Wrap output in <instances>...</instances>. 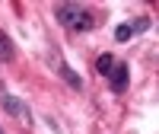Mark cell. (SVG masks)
Here are the masks:
<instances>
[{"mask_svg": "<svg viewBox=\"0 0 159 134\" xmlns=\"http://www.w3.org/2000/svg\"><path fill=\"white\" fill-rule=\"evenodd\" d=\"M57 74H61V80H64L70 89H83V77H80L70 64H57Z\"/></svg>", "mask_w": 159, "mask_h": 134, "instance_id": "4", "label": "cell"}, {"mask_svg": "<svg viewBox=\"0 0 159 134\" xmlns=\"http://www.w3.org/2000/svg\"><path fill=\"white\" fill-rule=\"evenodd\" d=\"M13 58H16V45L7 32H0V64H10Z\"/></svg>", "mask_w": 159, "mask_h": 134, "instance_id": "5", "label": "cell"}, {"mask_svg": "<svg viewBox=\"0 0 159 134\" xmlns=\"http://www.w3.org/2000/svg\"><path fill=\"white\" fill-rule=\"evenodd\" d=\"M0 134H3V128H0Z\"/></svg>", "mask_w": 159, "mask_h": 134, "instance_id": "9", "label": "cell"}, {"mask_svg": "<svg viewBox=\"0 0 159 134\" xmlns=\"http://www.w3.org/2000/svg\"><path fill=\"white\" fill-rule=\"evenodd\" d=\"M54 16L64 29L70 32H89L92 26H96V16H92V10L83 7V3H54Z\"/></svg>", "mask_w": 159, "mask_h": 134, "instance_id": "1", "label": "cell"}, {"mask_svg": "<svg viewBox=\"0 0 159 134\" xmlns=\"http://www.w3.org/2000/svg\"><path fill=\"white\" fill-rule=\"evenodd\" d=\"M111 67H115V55H108V51H105V55L96 58V74L108 77V74H111Z\"/></svg>", "mask_w": 159, "mask_h": 134, "instance_id": "6", "label": "cell"}, {"mask_svg": "<svg viewBox=\"0 0 159 134\" xmlns=\"http://www.w3.org/2000/svg\"><path fill=\"white\" fill-rule=\"evenodd\" d=\"M0 109H3L7 115H13V118H25V122H29V105H25L22 99H16L13 93H7L3 83H0Z\"/></svg>", "mask_w": 159, "mask_h": 134, "instance_id": "2", "label": "cell"}, {"mask_svg": "<svg viewBox=\"0 0 159 134\" xmlns=\"http://www.w3.org/2000/svg\"><path fill=\"white\" fill-rule=\"evenodd\" d=\"M127 83H130V70H127V64L115 61L111 74H108V86H111V93H124V89H127Z\"/></svg>", "mask_w": 159, "mask_h": 134, "instance_id": "3", "label": "cell"}, {"mask_svg": "<svg viewBox=\"0 0 159 134\" xmlns=\"http://www.w3.org/2000/svg\"><path fill=\"white\" fill-rule=\"evenodd\" d=\"M130 29H134V32H147V29H150V19H147V16H140L137 22H130Z\"/></svg>", "mask_w": 159, "mask_h": 134, "instance_id": "8", "label": "cell"}, {"mask_svg": "<svg viewBox=\"0 0 159 134\" xmlns=\"http://www.w3.org/2000/svg\"><path fill=\"white\" fill-rule=\"evenodd\" d=\"M130 35H134V29H130V22H121L115 29V42H130Z\"/></svg>", "mask_w": 159, "mask_h": 134, "instance_id": "7", "label": "cell"}]
</instances>
